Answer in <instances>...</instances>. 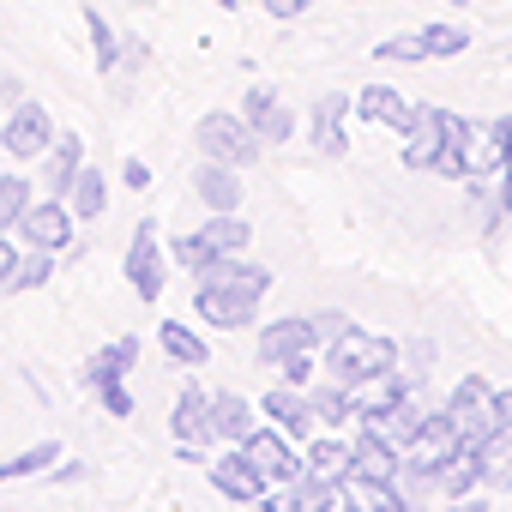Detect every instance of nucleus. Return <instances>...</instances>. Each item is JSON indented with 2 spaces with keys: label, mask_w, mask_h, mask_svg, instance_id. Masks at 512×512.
I'll return each instance as SVG.
<instances>
[{
  "label": "nucleus",
  "mask_w": 512,
  "mask_h": 512,
  "mask_svg": "<svg viewBox=\"0 0 512 512\" xmlns=\"http://www.w3.org/2000/svg\"><path fill=\"white\" fill-rule=\"evenodd\" d=\"M392 368H398V344L392 338H374V332H356V326H344L332 338V350H326V374L338 386H374Z\"/></svg>",
  "instance_id": "obj_1"
},
{
  "label": "nucleus",
  "mask_w": 512,
  "mask_h": 512,
  "mask_svg": "<svg viewBox=\"0 0 512 512\" xmlns=\"http://www.w3.org/2000/svg\"><path fill=\"white\" fill-rule=\"evenodd\" d=\"M133 362H139V338H115V344H103V350L85 362V392H97L109 416H133V392L121 386V374H127Z\"/></svg>",
  "instance_id": "obj_2"
},
{
  "label": "nucleus",
  "mask_w": 512,
  "mask_h": 512,
  "mask_svg": "<svg viewBox=\"0 0 512 512\" xmlns=\"http://www.w3.org/2000/svg\"><path fill=\"white\" fill-rule=\"evenodd\" d=\"M458 440H464V434H458V422H452L446 410H440V416H422V428H416V434H410V446H404L410 488H422V494H428V488H434V470L458 452Z\"/></svg>",
  "instance_id": "obj_3"
},
{
  "label": "nucleus",
  "mask_w": 512,
  "mask_h": 512,
  "mask_svg": "<svg viewBox=\"0 0 512 512\" xmlns=\"http://www.w3.org/2000/svg\"><path fill=\"white\" fill-rule=\"evenodd\" d=\"M241 247H247V223H241L235 211H211V223H205L199 235H181V241H175V260H181L187 272L205 278L211 260H223V253H241Z\"/></svg>",
  "instance_id": "obj_4"
},
{
  "label": "nucleus",
  "mask_w": 512,
  "mask_h": 512,
  "mask_svg": "<svg viewBox=\"0 0 512 512\" xmlns=\"http://www.w3.org/2000/svg\"><path fill=\"white\" fill-rule=\"evenodd\" d=\"M199 145H205V157H217V163H235V169H247L253 157H260V133H253V121L247 115H229V109H211L205 121H199Z\"/></svg>",
  "instance_id": "obj_5"
},
{
  "label": "nucleus",
  "mask_w": 512,
  "mask_h": 512,
  "mask_svg": "<svg viewBox=\"0 0 512 512\" xmlns=\"http://www.w3.org/2000/svg\"><path fill=\"white\" fill-rule=\"evenodd\" d=\"M241 452H247V464L266 476V488H290L296 476H302V458L290 452V440L278 434V422L272 428H253L247 440H241Z\"/></svg>",
  "instance_id": "obj_6"
},
{
  "label": "nucleus",
  "mask_w": 512,
  "mask_h": 512,
  "mask_svg": "<svg viewBox=\"0 0 512 512\" xmlns=\"http://www.w3.org/2000/svg\"><path fill=\"white\" fill-rule=\"evenodd\" d=\"M446 416L458 422V434L464 440H488V428H494V392H488V380H458L452 386V398H446Z\"/></svg>",
  "instance_id": "obj_7"
},
{
  "label": "nucleus",
  "mask_w": 512,
  "mask_h": 512,
  "mask_svg": "<svg viewBox=\"0 0 512 512\" xmlns=\"http://www.w3.org/2000/svg\"><path fill=\"white\" fill-rule=\"evenodd\" d=\"M127 278H133V290H139L145 302H157V296H163V253H157V223H151V217L133 229V247H127Z\"/></svg>",
  "instance_id": "obj_8"
},
{
  "label": "nucleus",
  "mask_w": 512,
  "mask_h": 512,
  "mask_svg": "<svg viewBox=\"0 0 512 512\" xmlns=\"http://www.w3.org/2000/svg\"><path fill=\"white\" fill-rule=\"evenodd\" d=\"M446 127H452V109H416L404 133V169H434V157L446 151Z\"/></svg>",
  "instance_id": "obj_9"
},
{
  "label": "nucleus",
  "mask_w": 512,
  "mask_h": 512,
  "mask_svg": "<svg viewBox=\"0 0 512 512\" xmlns=\"http://www.w3.org/2000/svg\"><path fill=\"white\" fill-rule=\"evenodd\" d=\"M0 139H7V151H13V157H43V151L55 145V121H49V109H43V103H19Z\"/></svg>",
  "instance_id": "obj_10"
},
{
  "label": "nucleus",
  "mask_w": 512,
  "mask_h": 512,
  "mask_svg": "<svg viewBox=\"0 0 512 512\" xmlns=\"http://www.w3.org/2000/svg\"><path fill=\"white\" fill-rule=\"evenodd\" d=\"M193 314H199L205 326H217V332H241V326L253 320V296H241V290H223V284H199V296H193Z\"/></svg>",
  "instance_id": "obj_11"
},
{
  "label": "nucleus",
  "mask_w": 512,
  "mask_h": 512,
  "mask_svg": "<svg viewBox=\"0 0 512 512\" xmlns=\"http://www.w3.org/2000/svg\"><path fill=\"white\" fill-rule=\"evenodd\" d=\"M356 115H362V121H374V127H398V133H410L416 103H410L404 91H392V85H368V91L356 97Z\"/></svg>",
  "instance_id": "obj_12"
},
{
  "label": "nucleus",
  "mask_w": 512,
  "mask_h": 512,
  "mask_svg": "<svg viewBox=\"0 0 512 512\" xmlns=\"http://www.w3.org/2000/svg\"><path fill=\"white\" fill-rule=\"evenodd\" d=\"M241 115L253 121V133H260L266 145H284V139L296 133V121H290V109H284V103H278V97H272L266 85H253V91H247V103H241Z\"/></svg>",
  "instance_id": "obj_13"
},
{
  "label": "nucleus",
  "mask_w": 512,
  "mask_h": 512,
  "mask_svg": "<svg viewBox=\"0 0 512 512\" xmlns=\"http://www.w3.org/2000/svg\"><path fill=\"white\" fill-rule=\"evenodd\" d=\"M19 223H25V241H31V247H49V253H55V247H67V241H73V211H67V205H55V199L31 205Z\"/></svg>",
  "instance_id": "obj_14"
},
{
  "label": "nucleus",
  "mask_w": 512,
  "mask_h": 512,
  "mask_svg": "<svg viewBox=\"0 0 512 512\" xmlns=\"http://www.w3.org/2000/svg\"><path fill=\"white\" fill-rule=\"evenodd\" d=\"M205 284H223V290H241V296L260 302V296L272 290V272H266V266H253V260H235V253H223V260L205 266Z\"/></svg>",
  "instance_id": "obj_15"
},
{
  "label": "nucleus",
  "mask_w": 512,
  "mask_h": 512,
  "mask_svg": "<svg viewBox=\"0 0 512 512\" xmlns=\"http://www.w3.org/2000/svg\"><path fill=\"white\" fill-rule=\"evenodd\" d=\"M169 428H175V440H181V446H205V440H217V428H211V398L187 386V392L175 398Z\"/></svg>",
  "instance_id": "obj_16"
},
{
  "label": "nucleus",
  "mask_w": 512,
  "mask_h": 512,
  "mask_svg": "<svg viewBox=\"0 0 512 512\" xmlns=\"http://www.w3.org/2000/svg\"><path fill=\"white\" fill-rule=\"evenodd\" d=\"M314 344H320V326L314 320H278V326L260 332V362H284V356L314 350Z\"/></svg>",
  "instance_id": "obj_17"
},
{
  "label": "nucleus",
  "mask_w": 512,
  "mask_h": 512,
  "mask_svg": "<svg viewBox=\"0 0 512 512\" xmlns=\"http://www.w3.org/2000/svg\"><path fill=\"white\" fill-rule=\"evenodd\" d=\"M211 482H217V494H229V500H260V494H266V476L247 464V452L211 458Z\"/></svg>",
  "instance_id": "obj_18"
},
{
  "label": "nucleus",
  "mask_w": 512,
  "mask_h": 512,
  "mask_svg": "<svg viewBox=\"0 0 512 512\" xmlns=\"http://www.w3.org/2000/svg\"><path fill=\"white\" fill-rule=\"evenodd\" d=\"M193 187H199V199L211 205V211H235L241 205V181H235V163H205L199 175H193Z\"/></svg>",
  "instance_id": "obj_19"
},
{
  "label": "nucleus",
  "mask_w": 512,
  "mask_h": 512,
  "mask_svg": "<svg viewBox=\"0 0 512 512\" xmlns=\"http://www.w3.org/2000/svg\"><path fill=\"white\" fill-rule=\"evenodd\" d=\"M260 410H266V416H272L284 434H308V428H314V404H308L302 392H290V386H272Z\"/></svg>",
  "instance_id": "obj_20"
},
{
  "label": "nucleus",
  "mask_w": 512,
  "mask_h": 512,
  "mask_svg": "<svg viewBox=\"0 0 512 512\" xmlns=\"http://www.w3.org/2000/svg\"><path fill=\"white\" fill-rule=\"evenodd\" d=\"M344 97L338 91H326L320 103H314V145L326 151V157H344Z\"/></svg>",
  "instance_id": "obj_21"
},
{
  "label": "nucleus",
  "mask_w": 512,
  "mask_h": 512,
  "mask_svg": "<svg viewBox=\"0 0 512 512\" xmlns=\"http://www.w3.org/2000/svg\"><path fill=\"white\" fill-rule=\"evenodd\" d=\"M350 470H356V446H338V440H320L302 458V476H314V482H344Z\"/></svg>",
  "instance_id": "obj_22"
},
{
  "label": "nucleus",
  "mask_w": 512,
  "mask_h": 512,
  "mask_svg": "<svg viewBox=\"0 0 512 512\" xmlns=\"http://www.w3.org/2000/svg\"><path fill=\"white\" fill-rule=\"evenodd\" d=\"M211 428H217V440H247L253 434V410H247V398H235V392H217L211 398Z\"/></svg>",
  "instance_id": "obj_23"
},
{
  "label": "nucleus",
  "mask_w": 512,
  "mask_h": 512,
  "mask_svg": "<svg viewBox=\"0 0 512 512\" xmlns=\"http://www.w3.org/2000/svg\"><path fill=\"white\" fill-rule=\"evenodd\" d=\"M79 157H85V145H79L73 133H61V139L49 145V169H43V175H49V187H55V193H73V175H79Z\"/></svg>",
  "instance_id": "obj_24"
},
{
  "label": "nucleus",
  "mask_w": 512,
  "mask_h": 512,
  "mask_svg": "<svg viewBox=\"0 0 512 512\" xmlns=\"http://www.w3.org/2000/svg\"><path fill=\"white\" fill-rule=\"evenodd\" d=\"M157 338H163L169 362H181V368H199V362H211V356H205V338H199V332H187L181 320H163V332H157Z\"/></svg>",
  "instance_id": "obj_25"
},
{
  "label": "nucleus",
  "mask_w": 512,
  "mask_h": 512,
  "mask_svg": "<svg viewBox=\"0 0 512 512\" xmlns=\"http://www.w3.org/2000/svg\"><path fill=\"white\" fill-rule=\"evenodd\" d=\"M308 404H314V422H326V428H338L344 416H356V398H350V386H338V380H332V386H320Z\"/></svg>",
  "instance_id": "obj_26"
},
{
  "label": "nucleus",
  "mask_w": 512,
  "mask_h": 512,
  "mask_svg": "<svg viewBox=\"0 0 512 512\" xmlns=\"http://www.w3.org/2000/svg\"><path fill=\"white\" fill-rule=\"evenodd\" d=\"M55 278V260H49V247H31L25 260L13 266V278H7V290H37V284H49Z\"/></svg>",
  "instance_id": "obj_27"
},
{
  "label": "nucleus",
  "mask_w": 512,
  "mask_h": 512,
  "mask_svg": "<svg viewBox=\"0 0 512 512\" xmlns=\"http://www.w3.org/2000/svg\"><path fill=\"white\" fill-rule=\"evenodd\" d=\"M55 458H61V440H43V446H31V452H19V458L0 464V482H13V476H37V470H49Z\"/></svg>",
  "instance_id": "obj_28"
},
{
  "label": "nucleus",
  "mask_w": 512,
  "mask_h": 512,
  "mask_svg": "<svg viewBox=\"0 0 512 512\" xmlns=\"http://www.w3.org/2000/svg\"><path fill=\"white\" fill-rule=\"evenodd\" d=\"M422 43H428V61H440V55H464L470 49V31L464 25H428Z\"/></svg>",
  "instance_id": "obj_29"
},
{
  "label": "nucleus",
  "mask_w": 512,
  "mask_h": 512,
  "mask_svg": "<svg viewBox=\"0 0 512 512\" xmlns=\"http://www.w3.org/2000/svg\"><path fill=\"white\" fill-rule=\"evenodd\" d=\"M73 211L79 217H103V175L97 169H79L73 175Z\"/></svg>",
  "instance_id": "obj_30"
},
{
  "label": "nucleus",
  "mask_w": 512,
  "mask_h": 512,
  "mask_svg": "<svg viewBox=\"0 0 512 512\" xmlns=\"http://www.w3.org/2000/svg\"><path fill=\"white\" fill-rule=\"evenodd\" d=\"M25 211H31V187H25L19 175H7V181H0V229L19 223Z\"/></svg>",
  "instance_id": "obj_31"
},
{
  "label": "nucleus",
  "mask_w": 512,
  "mask_h": 512,
  "mask_svg": "<svg viewBox=\"0 0 512 512\" xmlns=\"http://www.w3.org/2000/svg\"><path fill=\"white\" fill-rule=\"evenodd\" d=\"M374 55H380V61H428V43H422V31H416V37H392V43H380Z\"/></svg>",
  "instance_id": "obj_32"
},
{
  "label": "nucleus",
  "mask_w": 512,
  "mask_h": 512,
  "mask_svg": "<svg viewBox=\"0 0 512 512\" xmlns=\"http://www.w3.org/2000/svg\"><path fill=\"white\" fill-rule=\"evenodd\" d=\"M85 25H91V43H97V67L109 73V67H115V37H109V25H103L97 13H85Z\"/></svg>",
  "instance_id": "obj_33"
},
{
  "label": "nucleus",
  "mask_w": 512,
  "mask_h": 512,
  "mask_svg": "<svg viewBox=\"0 0 512 512\" xmlns=\"http://www.w3.org/2000/svg\"><path fill=\"white\" fill-rule=\"evenodd\" d=\"M260 7H266L272 19H302V13H308V0H260Z\"/></svg>",
  "instance_id": "obj_34"
},
{
  "label": "nucleus",
  "mask_w": 512,
  "mask_h": 512,
  "mask_svg": "<svg viewBox=\"0 0 512 512\" xmlns=\"http://www.w3.org/2000/svg\"><path fill=\"white\" fill-rule=\"evenodd\" d=\"M488 133H494V145H500V163H506V157H512V115H500Z\"/></svg>",
  "instance_id": "obj_35"
},
{
  "label": "nucleus",
  "mask_w": 512,
  "mask_h": 512,
  "mask_svg": "<svg viewBox=\"0 0 512 512\" xmlns=\"http://www.w3.org/2000/svg\"><path fill=\"white\" fill-rule=\"evenodd\" d=\"M308 368H314V362H308V350H296V356H284V380H308Z\"/></svg>",
  "instance_id": "obj_36"
},
{
  "label": "nucleus",
  "mask_w": 512,
  "mask_h": 512,
  "mask_svg": "<svg viewBox=\"0 0 512 512\" xmlns=\"http://www.w3.org/2000/svg\"><path fill=\"white\" fill-rule=\"evenodd\" d=\"M494 428H512V386L494 392Z\"/></svg>",
  "instance_id": "obj_37"
},
{
  "label": "nucleus",
  "mask_w": 512,
  "mask_h": 512,
  "mask_svg": "<svg viewBox=\"0 0 512 512\" xmlns=\"http://www.w3.org/2000/svg\"><path fill=\"white\" fill-rule=\"evenodd\" d=\"M500 211H506V217H512V157H506V163H500Z\"/></svg>",
  "instance_id": "obj_38"
},
{
  "label": "nucleus",
  "mask_w": 512,
  "mask_h": 512,
  "mask_svg": "<svg viewBox=\"0 0 512 512\" xmlns=\"http://www.w3.org/2000/svg\"><path fill=\"white\" fill-rule=\"evenodd\" d=\"M13 266H19V253H13V241H7V235H0V284L13 278Z\"/></svg>",
  "instance_id": "obj_39"
},
{
  "label": "nucleus",
  "mask_w": 512,
  "mask_h": 512,
  "mask_svg": "<svg viewBox=\"0 0 512 512\" xmlns=\"http://www.w3.org/2000/svg\"><path fill=\"white\" fill-rule=\"evenodd\" d=\"M121 181H127V187H145V181H151V169H145V163H139V157H133V163H127V169H121Z\"/></svg>",
  "instance_id": "obj_40"
},
{
  "label": "nucleus",
  "mask_w": 512,
  "mask_h": 512,
  "mask_svg": "<svg viewBox=\"0 0 512 512\" xmlns=\"http://www.w3.org/2000/svg\"><path fill=\"white\" fill-rule=\"evenodd\" d=\"M452 7H470V0H452Z\"/></svg>",
  "instance_id": "obj_41"
}]
</instances>
